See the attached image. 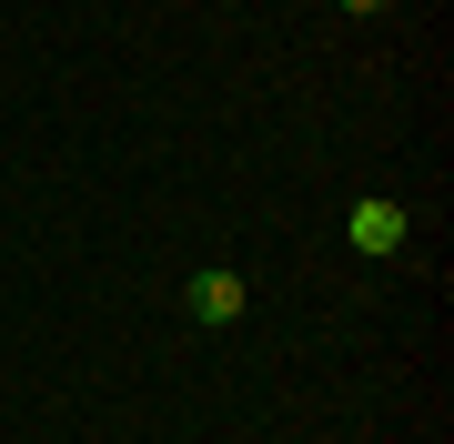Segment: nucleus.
I'll use <instances>...</instances> for the list:
<instances>
[{"instance_id": "obj_1", "label": "nucleus", "mask_w": 454, "mask_h": 444, "mask_svg": "<svg viewBox=\"0 0 454 444\" xmlns=\"http://www.w3.org/2000/svg\"><path fill=\"white\" fill-rule=\"evenodd\" d=\"M343 232H354V253H364V263H394V253H404V202H384V192H364L354 202V222H343Z\"/></svg>"}, {"instance_id": "obj_2", "label": "nucleus", "mask_w": 454, "mask_h": 444, "mask_svg": "<svg viewBox=\"0 0 454 444\" xmlns=\"http://www.w3.org/2000/svg\"><path fill=\"white\" fill-rule=\"evenodd\" d=\"M243 313V273H192V323H232Z\"/></svg>"}, {"instance_id": "obj_3", "label": "nucleus", "mask_w": 454, "mask_h": 444, "mask_svg": "<svg viewBox=\"0 0 454 444\" xmlns=\"http://www.w3.org/2000/svg\"><path fill=\"white\" fill-rule=\"evenodd\" d=\"M333 11H354V20H373V11H384V0H333Z\"/></svg>"}]
</instances>
